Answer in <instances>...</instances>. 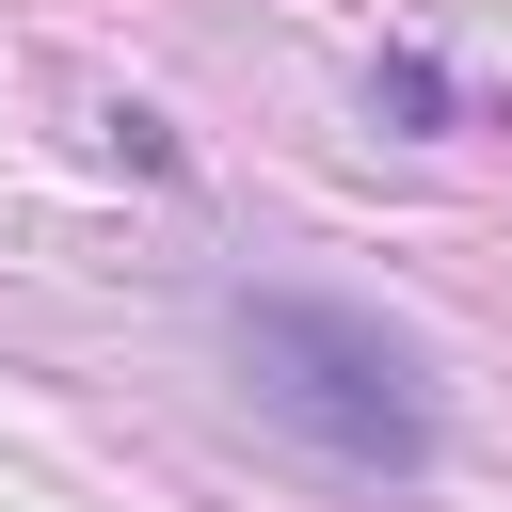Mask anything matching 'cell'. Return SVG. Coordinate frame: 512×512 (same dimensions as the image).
Masks as SVG:
<instances>
[{
	"label": "cell",
	"mask_w": 512,
	"mask_h": 512,
	"mask_svg": "<svg viewBox=\"0 0 512 512\" xmlns=\"http://www.w3.org/2000/svg\"><path fill=\"white\" fill-rule=\"evenodd\" d=\"M240 384H256V416H288L304 448H336L368 480H416L432 464V384L352 304H240Z\"/></svg>",
	"instance_id": "1"
}]
</instances>
